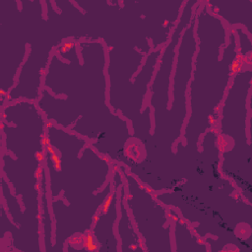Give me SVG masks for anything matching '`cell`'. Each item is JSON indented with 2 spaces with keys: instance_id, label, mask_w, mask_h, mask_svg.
I'll return each instance as SVG.
<instances>
[{
  "instance_id": "1",
  "label": "cell",
  "mask_w": 252,
  "mask_h": 252,
  "mask_svg": "<svg viewBox=\"0 0 252 252\" xmlns=\"http://www.w3.org/2000/svg\"><path fill=\"white\" fill-rule=\"evenodd\" d=\"M85 246L88 250H95L97 248V245L94 243L93 237L91 236H87V238H86V242H85Z\"/></svg>"
}]
</instances>
